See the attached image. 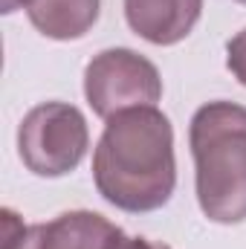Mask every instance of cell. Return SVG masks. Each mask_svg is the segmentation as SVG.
I'll list each match as a JSON object with an SVG mask.
<instances>
[{
  "instance_id": "cell-1",
  "label": "cell",
  "mask_w": 246,
  "mask_h": 249,
  "mask_svg": "<svg viewBox=\"0 0 246 249\" xmlns=\"http://www.w3.org/2000/svg\"><path fill=\"white\" fill-rule=\"evenodd\" d=\"M99 194L122 212L162 209L177 186L174 130L157 107H133L110 116L93 151Z\"/></svg>"
},
{
  "instance_id": "cell-2",
  "label": "cell",
  "mask_w": 246,
  "mask_h": 249,
  "mask_svg": "<svg viewBox=\"0 0 246 249\" xmlns=\"http://www.w3.org/2000/svg\"><path fill=\"white\" fill-rule=\"evenodd\" d=\"M197 203L214 223L246 220V107L235 102L203 105L188 127Z\"/></svg>"
},
{
  "instance_id": "cell-3",
  "label": "cell",
  "mask_w": 246,
  "mask_h": 249,
  "mask_svg": "<svg viewBox=\"0 0 246 249\" xmlns=\"http://www.w3.org/2000/svg\"><path fill=\"white\" fill-rule=\"evenodd\" d=\"M87 148V119L67 102H44L32 107L18 127V154L35 177H64L75 171Z\"/></svg>"
},
{
  "instance_id": "cell-4",
  "label": "cell",
  "mask_w": 246,
  "mask_h": 249,
  "mask_svg": "<svg viewBox=\"0 0 246 249\" xmlns=\"http://www.w3.org/2000/svg\"><path fill=\"white\" fill-rule=\"evenodd\" d=\"M84 96L96 116L110 119L122 110L154 107L162 99L159 70L133 50H105L84 70Z\"/></svg>"
},
{
  "instance_id": "cell-5",
  "label": "cell",
  "mask_w": 246,
  "mask_h": 249,
  "mask_svg": "<svg viewBox=\"0 0 246 249\" xmlns=\"http://www.w3.org/2000/svg\"><path fill=\"white\" fill-rule=\"evenodd\" d=\"M122 229L99 212H64L50 223L23 226L12 209H3L0 249H110Z\"/></svg>"
},
{
  "instance_id": "cell-6",
  "label": "cell",
  "mask_w": 246,
  "mask_h": 249,
  "mask_svg": "<svg viewBox=\"0 0 246 249\" xmlns=\"http://www.w3.org/2000/svg\"><path fill=\"white\" fill-rule=\"evenodd\" d=\"M200 12L203 0H124L127 26L157 47H171L188 38Z\"/></svg>"
},
{
  "instance_id": "cell-7",
  "label": "cell",
  "mask_w": 246,
  "mask_h": 249,
  "mask_svg": "<svg viewBox=\"0 0 246 249\" xmlns=\"http://www.w3.org/2000/svg\"><path fill=\"white\" fill-rule=\"evenodd\" d=\"M102 0H29L26 15L32 26L53 41L84 38L99 20Z\"/></svg>"
},
{
  "instance_id": "cell-8",
  "label": "cell",
  "mask_w": 246,
  "mask_h": 249,
  "mask_svg": "<svg viewBox=\"0 0 246 249\" xmlns=\"http://www.w3.org/2000/svg\"><path fill=\"white\" fill-rule=\"evenodd\" d=\"M226 67L232 70V75L246 87V29H241L226 44Z\"/></svg>"
},
{
  "instance_id": "cell-9",
  "label": "cell",
  "mask_w": 246,
  "mask_h": 249,
  "mask_svg": "<svg viewBox=\"0 0 246 249\" xmlns=\"http://www.w3.org/2000/svg\"><path fill=\"white\" fill-rule=\"evenodd\" d=\"M110 249H171V247H165V244H154V241H148V238H130V235L119 232V235L113 238Z\"/></svg>"
},
{
  "instance_id": "cell-10",
  "label": "cell",
  "mask_w": 246,
  "mask_h": 249,
  "mask_svg": "<svg viewBox=\"0 0 246 249\" xmlns=\"http://www.w3.org/2000/svg\"><path fill=\"white\" fill-rule=\"evenodd\" d=\"M26 3H29V0H0V12H3V15H12V12L20 9V6L26 9Z\"/></svg>"
},
{
  "instance_id": "cell-11",
  "label": "cell",
  "mask_w": 246,
  "mask_h": 249,
  "mask_svg": "<svg viewBox=\"0 0 246 249\" xmlns=\"http://www.w3.org/2000/svg\"><path fill=\"white\" fill-rule=\"evenodd\" d=\"M238 3H246V0H238Z\"/></svg>"
}]
</instances>
